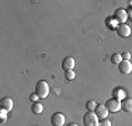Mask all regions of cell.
I'll return each instance as SVG.
<instances>
[{"label":"cell","mask_w":132,"mask_h":126,"mask_svg":"<svg viewBox=\"0 0 132 126\" xmlns=\"http://www.w3.org/2000/svg\"><path fill=\"white\" fill-rule=\"evenodd\" d=\"M127 18H128V14L125 10L118 8V10L115 11V20H117L119 24H125V20H127Z\"/></svg>","instance_id":"cell-10"},{"label":"cell","mask_w":132,"mask_h":126,"mask_svg":"<svg viewBox=\"0 0 132 126\" xmlns=\"http://www.w3.org/2000/svg\"><path fill=\"white\" fill-rule=\"evenodd\" d=\"M96 106H97V102H96V101H93V100L87 101V104H86V109H87V111H90V112H94V109H96Z\"/></svg>","instance_id":"cell-14"},{"label":"cell","mask_w":132,"mask_h":126,"mask_svg":"<svg viewBox=\"0 0 132 126\" xmlns=\"http://www.w3.org/2000/svg\"><path fill=\"white\" fill-rule=\"evenodd\" d=\"M38 98H39V97L35 93L31 94V95H30V101H31V102H38Z\"/></svg>","instance_id":"cell-19"},{"label":"cell","mask_w":132,"mask_h":126,"mask_svg":"<svg viewBox=\"0 0 132 126\" xmlns=\"http://www.w3.org/2000/svg\"><path fill=\"white\" fill-rule=\"evenodd\" d=\"M100 119L97 118V115L94 112L87 111L86 115L83 116V123L84 126H100Z\"/></svg>","instance_id":"cell-2"},{"label":"cell","mask_w":132,"mask_h":126,"mask_svg":"<svg viewBox=\"0 0 132 126\" xmlns=\"http://www.w3.org/2000/svg\"><path fill=\"white\" fill-rule=\"evenodd\" d=\"M0 109H4V111L10 112L13 109V100L9 98V97H4V98L0 100Z\"/></svg>","instance_id":"cell-7"},{"label":"cell","mask_w":132,"mask_h":126,"mask_svg":"<svg viewBox=\"0 0 132 126\" xmlns=\"http://www.w3.org/2000/svg\"><path fill=\"white\" fill-rule=\"evenodd\" d=\"M121 108L124 109L125 112H132V98H125L121 102Z\"/></svg>","instance_id":"cell-11"},{"label":"cell","mask_w":132,"mask_h":126,"mask_svg":"<svg viewBox=\"0 0 132 126\" xmlns=\"http://www.w3.org/2000/svg\"><path fill=\"white\" fill-rule=\"evenodd\" d=\"M68 126H79V125H77V123H75V122H72V123H69Z\"/></svg>","instance_id":"cell-21"},{"label":"cell","mask_w":132,"mask_h":126,"mask_svg":"<svg viewBox=\"0 0 132 126\" xmlns=\"http://www.w3.org/2000/svg\"><path fill=\"white\" fill-rule=\"evenodd\" d=\"M7 111H4V109H0V116H2V123H4L6 119H7Z\"/></svg>","instance_id":"cell-17"},{"label":"cell","mask_w":132,"mask_h":126,"mask_svg":"<svg viewBox=\"0 0 132 126\" xmlns=\"http://www.w3.org/2000/svg\"><path fill=\"white\" fill-rule=\"evenodd\" d=\"M94 113L97 115V118L100 121H103V119H107V116H108V109H107L105 105H97L96 109H94Z\"/></svg>","instance_id":"cell-6"},{"label":"cell","mask_w":132,"mask_h":126,"mask_svg":"<svg viewBox=\"0 0 132 126\" xmlns=\"http://www.w3.org/2000/svg\"><path fill=\"white\" fill-rule=\"evenodd\" d=\"M35 94L39 97V98H46V97H48V94H49V86H48V83H46V81H44V80L37 81V84H35Z\"/></svg>","instance_id":"cell-1"},{"label":"cell","mask_w":132,"mask_h":126,"mask_svg":"<svg viewBox=\"0 0 132 126\" xmlns=\"http://www.w3.org/2000/svg\"><path fill=\"white\" fill-rule=\"evenodd\" d=\"M121 55L119 53H114V55H111V63H114V65H119L122 60H121Z\"/></svg>","instance_id":"cell-15"},{"label":"cell","mask_w":132,"mask_h":126,"mask_svg":"<svg viewBox=\"0 0 132 126\" xmlns=\"http://www.w3.org/2000/svg\"><path fill=\"white\" fill-rule=\"evenodd\" d=\"M51 123H52V126H63L65 125V115L61 112H55L51 116Z\"/></svg>","instance_id":"cell-4"},{"label":"cell","mask_w":132,"mask_h":126,"mask_svg":"<svg viewBox=\"0 0 132 126\" xmlns=\"http://www.w3.org/2000/svg\"><path fill=\"white\" fill-rule=\"evenodd\" d=\"M118 69L122 74H129L132 71V63L129 60H122L121 63L118 65Z\"/></svg>","instance_id":"cell-8"},{"label":"cell","mask_w":132,"mask_h":126,"mask_svg":"<svg viewBox=\"0 0 132 126\" xmlns=\"http://www.w3.org/2000/svg\"><path fill=\"white\" fill-rule=\"evenodd\" d=\"M114 98L121 101L122 98H125V91L122 90V88H115L114 90Z\"/></svg>","instance_id":"cell-13"},{"label":"cell","mask_w":132,"mask_h":126,"mask_svg":"<svg viewBox=\"0 0 132 126\" xmlns=\"http://www.w3.org/2000/svg\"><path fill=\"white\" fill-rule=\"evenodd\" d=\"M65 77H66V80H73L75 78V71L73 70H66L65 71Z\"/></svg>","instance_id":"cell-16"},{"label":"cell","mask_w":132,"mask_h":126,"mask_svg":"<svg viewBox=\"0 0 132 126\" xmlns=\"http://www.w3.org/2000/svg\"><path fill=\"white\" fill-rule=\"evenodd\" d=\"M75 59L72 58V56H68V58L63 59V62H62V69L66 71V70H73L75 69Z\"/></svg>","instance_id":"cell-9"},{"label":"cell","mask_w":132,"mask_h":126,"mask_svg":"<svg viewBox=\"0 0 132 126\" xmlns=\"http://www.w3.org/2000/svg\"><path fill=\"white\" fill-rule=\"evenodd\" d=\"M117 32L119 37L122 38H127L131 35V27L128 24H118L117 25Z\"/></svg>","instance_id":"cell-5"},{"label":"cell","mask_w":132,"mask_h":126,"mask_svg":"<svg viewBox=\"0 0 132 126\" xmlns=\"http://www.w3.org/2000/svg\"><path fill=\"white\" fill-rule=\"evenodd\" d=\"M131 6H132V2H131Z\"/></svg>","instance_id":"cell-22"},{"label":"cell","mask_w":132,"mask_h":126,"mask_svg":"<svg viewBox=\"0 0 132 126\" xmlns=\"http://www.w3.org/2000/svg\"><path fill=\"white\" fill-rule=\"evenodd\" d=\"M105 106H107V109H108V112L115 113V112H118L119 109H121V101H118L115 98H111V100H108L105 102Z\"/></svg>","instance_id":"cell-3"},{"label":"cell","mask_w":132,"mask_h":126,"mask_svg":"<svg viewBox=\"0 0 132 126\" xmlns=\"http://www.w3.org/2000/svg\"><path fill=\"white\" fill-rule=\"evenodd\" d=\"M100 126H111V122L108 119H103V121H100Z\"/></svg>","instance_id":"cell-20"},{"label":"cell","mask_w":132,"mask_h":126,"mask_svg":"<svg viewBox=\"0 0 132 126\" xmlns=\"http://www.w3.org/2000/svg\"><path fill=\"white\" fill-rule=\"evenodd\" d=\"M31 111H32V113H35V115L42 113V111H44L42 104H39V102H32V105H31Z\"/></svg>","instance_id":"cell-12"},{"label":"cell","mask_w":132,"mask_h":126,"mask_svg":"<svg viewBox=\"0 0 132 126\" xmlns=\"http://www.w3.org/2000/svg\"><path fill=\"white\" fill-rule=\"evenodd\" d=\"M121 58H122V60H129V59H131V53L129 52H124V53H121Z\"/></svg>","instance_id":"cell-18"}]
</instances>
